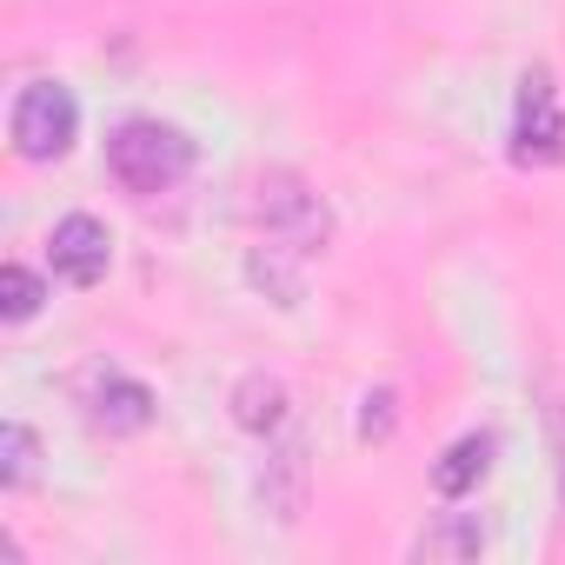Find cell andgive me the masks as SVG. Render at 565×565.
<instances>
[{
  "label": "cell",
  "mask_w": 565,
  "mask_h": 565,
  "mask_svg": "<svg viewBox=\"0 0 565 565\" xmlns=\"http://www.w3.org/2000/svg\"><path fill=\"white\" fill-rule=\"evenodd\" d=\"M107 173L140 200L167 193V186H180L193 173V140L180 127H167V120H127L107 140Z\"/></svg>",
  "instance_id": "obj_1"
},
{
  "label": "cell",
  "mask_w": 565,
  "mask_h": 565,
  "mask_svg": "<svg viewBox=\"0 0 565 565\" xmlns=\"http://www.w3.org/2000/svg\"><path fill=\"white\" fill-rule=\"evenodd\" d=\"M246 213H253V226H259L273 246H287V253H300V259L333 239V206H327L300 173H259Z\"/></svg>",
  "instance_id": "obj_2"
},
{
  "label": "cell",
  "mask_w": 565,
  "mask_h": 565,
  "mask_svg": "<svg viewBox=\"0 0 565 565\" xmlns=\"http://www.w3.org/2000/svg\"><path fill=\"white\" fill-rule=\"evenodd\" d=\"M8 134H14V153L21 160H61L81 134V107L61 81H28L14 94V114H8Z\"/></svg>",
  "instance_id": "obj_3"
},
{
  "label": "cell",
  "mask_w": 565,
  "mask_h": 565,
  "mask_svg": "<svg viewBox=\"0 0 565 565\" xmlns=\"http://www.w3.org/2000/svg\"><path fill=\"white\" fill-rule=\"evenodd\" d=\"M512 160H519V167H552V160H565V114H558L552 74H525V81H519Z\"/></svg>",
  "instance_id": "obj_4"
},
{
  "label": "cell",
  "mask_w": 565,
  "mask_h": 565,
  "mask_svg": "<svg viewBox=\"0 0 565 565\" xmlns=\"http://www.w3.org/2000/svg\"><path fill=\"white\" fill-rule=\"evenodd\" d=\"M107 259H114V239L94 213H67L47 239V266L54 279H67V287H100L107 279Z\"/></svg>",
  "instance_id": "obj_5"
},
{
  "label": "cell",
  "mask_w": 565,
  "mask_h": 565,
  "mask_svg": "<svg viewBox=\"0 0 565 565\" xmlns=\"http://www.w3.org/2000/svg\"><path fill=\"white\" fill-rule=\"evenodd\" d=\"M307 499H313V459L300 439L287 446H273L266 466H259V505L279 519V525H300L307 519Z\"/></svg>",
  "instance_id": "obj_6"
},
{
  "label": "cell",
  "mask_w": 565,
  "mask_h": 565,
  "mask_svg": "<svg viewBox=\"0 0 565 565\" xmlns=\"http://www.w3.org/2000/svg\"><path fill=\"white\" fill-rule=\"evenodd\" d=\"M87 419L100 433H147L153 426V393L127 373H94V393H87Z\"/></svg>",
  "instance_id": "obj_7"
},
{
  "label": "cell",
  "mask_w": 565,
  "mask_h": 565,
  "mask_svg": "<svg viewBox=\"0 0 565 565\" xmlns=\"http://www.w3.org/2000/svg\"><path fill=\"white\" fill-rule=\"evenodd\" d=\"M226 406H233V426L239 433H279L287 426V413H294V399H287V386H279L273 373H239L233 380V393H226Z\"/></svg>",
  "instance_id": "obj_8"
},
{
  "label": "cell",
  "mask_w": 565,
  "mask_h": 565,
  "mask_svg": "<svg viewBox=\"0 0 565 565\" xmlns=\"http://www.w3.org/2000/svg\"><path fill=\"white\" fill-rule=\"evenodd\" d=\"M486 519L479 512H446L439 525H426L419 532V545H413V558H426V565H466V558H479L486 552Z\"/></svg>",
  "instance_id": "obj_9"
},
{
  "label": "cell",
  "mask_w": 565,
  "mask_h": 565,
  "mask_svg": "<svg viewBox=\"0 0 565 565\" xmlns=\"http://www.w3.org/2000/svg\"><path fill=\"white\" fill-rule=\"evenodd\" d=\"M492 452H499L492 433H466V439H452L446 459L433 466V492H439V499H466V492L492 472Z\"/></svg>",
  "instance_id": "obj_10"
},
{
  "label": "cell",
  "mask_w": 565,
  "mask_h": 565,
  "mask_svg": "<svg viewBox=\"0 0 565 565\" xmlns=\"http://www.w3.org/2000/svg\"><path fill=\"white\" fill-rule=\"evenodd\" d=\"M34 472H41V439L21 419H8L0 426V486L21 492V486H34Z\"/></svg>",
  "instance_id": "obj_11"
},
{
  "label": "cell",
  "mask_w": 565,
  "mask_h": 565,
  "mask_svg": "<svg viewBox=\"0 0 565 565\" xmlns=\"http://www.w3.org/2000/svg\"><path fill=\"white\" fill-rule=\"evenodd\" d=\"M0 313H8L14 327L41 313V279L28 266H0Z\"/></svg>",
  "instance_id": "obj_12"
},
{
  "label": "cell",
  "mask_w": 565,
  "mask_h": 565,
  "mask_svg": "<svg viewBox=\"0 0 565 565\" xmlns=\"http://www.w3.org/2000/svg\"><path fill=\"white\" fill-rule=\"evenodd\" d=\"M273 253H279V246H266V253H253V266H246V273H253V287H266V294H279V307H294V300H300V279H294L287 266H279Z\"/></svg>",
  "instance_id": "obj_13"
},
{
  "label": "cell",
  "mask_w": 565,
  "mask_h": 565,
  "mask_svg": "<svg viewBox=\"0 0 565 565\" xmlns=\"http://www.w3.org/2000/svg\"><path fill=\"white\" fill-rule=\"evenodd\" d=\"M386 433H393V393H373L360 413V439H386Z\"/></svg>",
  "instance_id": "obj_14"
},
{
  "label": "cell",
  "mask_w": 565,
  "mask_h": 565,
  "mask_svg": "<svg viewBox=\"0 0 565 565\" xmlns=\"http://www.w3.org/2000/svg\"><path fill=\"white\" fill-rule=\"evenodd\" d=\"M545 426H552V452H558V505H565V399L545 406Z\"/></svg>",
  "instance_id": "obj_15"
}]
</instances>
